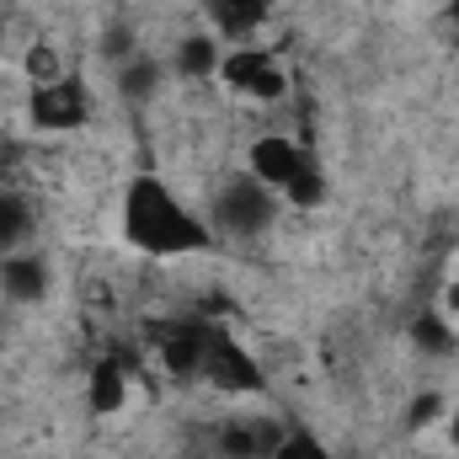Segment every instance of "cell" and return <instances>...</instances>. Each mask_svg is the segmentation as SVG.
I'll list each match as a JSON object with an SVG mask.
<instances>
[{
    "label": "cell",
    "instance_id": "14",
    "mask_svg": "<svg viewBox=\"0 0 459 459\" xmlns=\"http://www.w3.org/2000/svg\"><path fill=\"white\" fill-rule=\"evenodd\" d=\"M166 75H171V65L139 48L128 65H117V70H113V86H117V97H123V102H155V91L166 86Z\"/></svg>",
    "mask_w": 459,
    "mask_h": 459
},
{
    "label": "cell",
    "instance_id": "6",
    "mask_svg": "<svg viewBox=\"0 0 459 459\" xmlns=\"http://www.w3.org/2000/svg\"><path fill=\"white\" fill-rule=\"evenodd\" d=\"M209 332H214V321H198V316L155 321V326H150V347H155V363H160V368H166L171 379H182V385L204 379V352H209Z\"/></svg>",
    "mask_w": 459,
    "mask_h": 459
},
{
    "label": "cell",
    "instance_id": "10",
    "mask_svg": "<svg viewBox=\"0 0 459 459\" xmlns=\"http://www.w3.org/2000/svg\"><path fill=\"white\" fill-rule=\"evenodd\" d=\"M48 283H54V273H48V262H43L32 246L0 256V294H5L11 305H43V299H48Z\"/></svg>",
    "mask_w": 459,
    "mask_h": 459
},
{
    "label": "cell",
    "instance_id": "12",
    "mask_svg": "<svg viewBox=\"0 0 459 459\" xmlns=\"http://www.w3.org/2000/svg\"><path fill=\"white\" fill-rule=\"evenodd\" d=\"M32 235H38V209H32V198H27L16 182H0V256L27 251Z\"/></svg>",
    "mask_w": 459,
    "mask_h": 459
},
{
    "label": "cell",
    "instance_id": "24",
    "mask_svg": "<svg viewBox=\"0 0 459 459\" xmlns=\"http://www.w3.org/2000/svg\"><path fill=\"white\" fill-rule=\"evenodd\" d=\"M0 438H5V411H0Z\"/></svg>",
    "mask_w": 459,
    "mask_h": 459
},
{
    "label": "cell",
    "instance_id": "7",
    "mask_svg": "<svg viewBox=\"0 0 459 459\" xmlns=\"http://www.w3.org/2000/svg\"><path fill=\"white\" fill-rule=\"evenodd\" d=\"M316 166V155L299 144V139H289V134H256L251 144H246V177H256L267 193H289L305 171Z\"/></svg>",
    "mask_w": 459,
    "mask_h": 459
},
{
    "label": "cell",
    "instance_id": "9",
    "mask_svg": "<svg viewBox=\"0 0 459 459\" xmlns=\"http://www.w3.org/2000/svg\"><path fill=\"white\" fill-rule=\"evenodd\" d=\"M289 422H273V417H230L214 428V455L220 459H267L273 444L283 438Z\"/></svg>",
    "mask_w": 459,
    "mask_h": 459
},
{
    "label": "cell",
    "instance_id": "21",
    "mask_svg": "<svg viewBox=\"0 0 459 459\" xmlns=\"http://www.w3.org/2000/svg\"><path fill=\"white\" fill-rule=\"evenodd\" d=\"M438 310H444V316L459 326V278H449V283L438 289Z\"/></svg>",
    "mask_w": 459,
    "mask_h": 459
},
{
    "label": "cell",
    "instance_id": "4",
    "mask_svg": "<svg viewBox=\"0 0 459 459\" xmlns=\"http://www.w3.org/2000/svg\"><path fill=\"white\" fill-rule=\"evenodd\" d=\"M278 204H283L278 193H267L256 177L235 171L230 182H220V193H214V204H209V225H214V235L251 240V235L273 230V220H278Z\"/></svg>",
    "mask_w": 459,
    "mask_h": 459
},
{
    "label": "cell",
    "instance_id": "25",
    "mask_svg": "<svg viewBox=\"0 0 459 459\" xmlns=\"http://www.w3.org/2000/svg\"><path fill=\"white\" fill-rule=\"evenodd\" d=\"M0 352H5V332H0Z\"/></svg>",
    "mask_w": 459,
    "mask_h": 459
},
{
    "label": "cell",
    "instance_id": "18",
    "mask_svg": "<svg viewBox=\"0 0 459 459\" xmlns=\"http://www.w3.org/2000/svg\"><path fill=\"white\" fill-rule=\"evenodd\" d=\"M444 417H449V395H444V390H417L411 406H406V433L444 428Z\"/></svg>",
    "mask_w": 459,
    "mask_h": 459
},
{
    "label": "cell",
    "instance_id": "20",
    "mask_svg": "<svg viewBox=\"0 0 459 459\" xmlns=\"http://www.w3.org/2000/svg\"><path fill=\"white\" fill-rule=\"evenodd\" d=\"M283 204H294V209H316V204H326V177H321V166H310V171L283 193Z\"/></svg>",
    "mask_w": 459,
    "mask_h": 459
},
{
    "label": "cell",
    "instance_id": "1",
    "mask_svg": "<svg viewBox=\"0 0 459 459\" xmlns=\"http://www.w3.org/2000/svg\"><path fill=\"white\" fill-rule=\"evenodd\" d=\"M117 235L128 251L150 256V262H182V256H209L220 246V235L209 225L204 209H193L166 177L139 171L128 177L123 198H117Z\"/></svg>",
    "mask_w": 459,
    "mask_h": 459
},
{
    "label": "cell",
    "instance_id": "22",
    "mask_svg": "<svg viewBox=\"0 0 459 459\" xmlns=\"http://www.w3.org/2000/svg\"><path fill=\"white\" fill-rule=\"evenodd\" d=\"M438 433H444V444L459 455V395L449 401V417H444V428H438Z\"/></svg>",
    "mask_w": 459,
    "mask_h": 459
},
{
    "label": "cell",
    "instance_id": "8",
    "mask_svg": "<svg viewBox=\"0 0 459 459\" xmlns=\"http://www.w3.org/2000/svg\"><path fill=\"white\" fill-rule=\"evenodd\" d=\"M209 32L235 48V43H256V32L273 22V0H204Z\"/></svg>",
    "mask_w": 459,
    "mask_h": 459
},
{
    "label": "cell",
    "instance_id": "16",
    "mask_svg": "<svg viewBox=\"0 0 459 459\" xmlns=\"http://www.w3.org/2000/svg\"><path fill=\"white\" fill-rule=\"evenodd\" d=\"M75 65L54 48V43H27L22 48V75H27V86H48V81H59V75H70Z\"/></svg>",
    "mask_w": 459,
    "mask_h": 459
},
{
    "label": "cell",
    "instance_id": "13",
    "mask_svg": "<svg viewBox=\"0 0 459 459\" xmlns=\"http://www.w3.org/2000/svg\"><path fill=\"white\" fill-rule=\"evenodd\" d=\"M220 59H225V43L204 27V32H187L177 48H171V70L182 81H214L220 75Z\"/></svg>",
    "mask_w": 459,
    "mask_h": 459
},
{
    "label": "cell",
    "instance_id": "2",
    "mask_svg": "<svg viewBox=\"0 0 459 459\" xmlns=\"http://www.w3.org/2000/svg\"><path fill=\"white\" fill-rule=\"evenodd\" d=\"M22 117L32 134L43 139H70V134H86L97 123V97L86 86L81 70L48 81V86H27V102H22Z\"/></svg>",
    "mask_w": 459,
    "mask_h": 459
},
{
    "label": "cell",
    "instance_id": "17",
    "mask_svg": "<svg viewBox=\"0 0 459 459\" xmlns=\"http://www.w3.org/2000/svg\"><path fill=\"white\" fill-rule=\"evenodd\" d=\"M267 459H337V455H332V444H326L316 428L289 422V428H283V438L273 444V455H267Z\"/></svg>",
    "mask_w": 459,
    "mask_h": 459
},
{
    "label": "cell",
    "instance_id": "15",
    "mask_svg": "<svg viewBox=\"0 0 459 459\" xmlns=\"http://www.w3.org/2000/svg\"><path fill=\"white\" fill-rule=\"evenodd\" d=\"M406 337H411V347H417L422 358H455L459 352V326L438 310V305L417 310V316L406 321Z\"/></svg>",
    "mask_w": 459,
    "mask_h": 459
},
{
    "label": "cell",
    "instance_id": "19",
    "mask_svg": "<svg viewBox=\"0 0 459 459\" xmlns=\"http://www.w3.org/2000/svg\"><path fill=\"white\" fill-rule=\"evenodd\" d=\"M97 54H102L113 70H117V65H128V59L139 54V38H134V27H108V32H102V43H97Z\"/></svg>",
    "mask_w": 459,
    "mask_h": 459
},
{
    "label": "cell",
    "instance_id": "11",
    "mask_svg": "<svg viewBox=\"0 0 459 459\" xmlns=\"http://www.w3.org/2000/svg\"><path fill=\"white\" fill-rule=\"evenodd\" d=\"M128 374H134V363H128L123 352H102V358L86 368V406H91L97 417H117V411L128 406Z\"/></svg>",
    "mask_w": 459,
    "mask_h": 459
},
{
    "label": "cell",
    "instance_id": "5",
    "mask_svg": "<svg viewBox=\"0 0 459 459\" xmlns=\"http://www.w3.org/2000/svg\"><path fill=\"white\" fill-rule=\"evenodd\" d=\"M214 395H230V401H251V395H267V368L251 347L240 342L235 332L214 326L209 332V352H204V379Z\"/></svg>",
    "mask_w": 459,
    "mask_h": 459
},
{
    "label": "cell",
    "instance_id": "3",
    "mask_svg": "<svg viewBox=\"0 0 459 459\" xmlns=\"http://www.w3.org/2000/svg\"><path fill=\"white\" fill-rule=\"evenodd\" d=\"M214 81L225 86L230 97L256 102V108H273V102L289 97V70H283V59H278L273 48H262V43H235V48H225Z\"/></svg>",
    "mask_w": 459,
    "mask_h": 459
},
{
    "label": "cell",
    "instance_id": "23",
    "mask_svg": "<svg viewBox=\"0 0 459 459\" xmlns=\"http://www.w3.org/2000/svg\"><path fill=\"white\" fill-rule=\"evenodd\" d=\"M449 22H455V32H459V0H449Z\"/></svg>",
    "mask_w": 459,
    "mask_h": 459
}]
</instances>
